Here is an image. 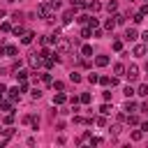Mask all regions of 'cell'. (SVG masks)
<instances>
[{"label":"cell","instance_id":"1","mask_svg":"<svg viewBox=\"0 0 148 148\" xmlns=\"http://www.w3.org/2000/svg\"><path fill=\"white\" fill-rule=\"evenodd\" d=\"M37 14H39V18L51 21V18H53V14H56V7H53L51 2H42V5L37 7Z\"/></svg>","mask_w":148,"mask_h":148},{"label":"cell","instance_id":"46","mask_svg":"<svg viewBox=\"0 0 148 148\" xmlns=\"http://www.w3.org/2000/svg\"><path fill=\"white\" fill-rule=\"evenodd\" d=\"M141 130H143V132H148V120H143V123H141Z\"/></svg>","mask_w":148,"mask_h":148},{"label":"cell","instance_id":"25","mask_svg":"<svg viewBox=\"0 0 148 148\" xmlns=\"http://www.w3.org/2000/svg\"><path fill=\"white\" fill-rule=\"evenodd\" d=\"M113 18H116V25H123L125 23V14H116Z\"/></svg>","mask_w":148,"mask_h":148},{"label":"cell","instance_id":"36","mask_svg":"<svg viewBox=\"0 0 148 148\" xmlns=\"http://www.w3.org/2000/svg\"><path fill=\"white\" fill-rule=\"evenodd\" d=\"M39 97H42V90L35 88V90H32V99H39Z\"/></svg>","mask_w":148,"mask_h":148},{"label":"cell","instance_id":"33","mask_svg":"<svg viewBox=\"0 0 148 148\" xmlns=\"http://www.w3.org/2000/svg\"><path fill=\"white\" fill-rule=\"evenodd\" d=\"M88 81H90V83H97L99 76H97V74H88Z\"/></svg>","mask_w":148,"mask_h":148},{"label":"cell","instance_id":"37","mask_svg":"<svg viewBox=\"0 0 148 148\" xmlns=\"http://www.w3.org/2000/svg\"><path fill=\"white\" fill-rule=\"evenodd\" d=\"M127 123H130V125H136L139 118H136V116H127Z\"/></svg>","mask_w":148,"mask_h":148},{"label":"cell","instance_id":"6","mask_svg":"<svg viewBox=\"0 0 148 148\" xmlns=\"http://www.w3.org/2000/svg\"><path fill=\"white\" fill-rule=\"evenodd\" d=\"M72 18H74V9H67L62 14V23H72Z\"/></svg>","mask_w":148,"mask_h":148},{"label":"cell","instance_id":"22","mask_svg":"<svg viewBox=\"0 0 148 148\" xmlns=\"http://www.w3.org/2000/svg\"><path fill=\"white\" fill-rule=\"evenodd\" d=\"M106 9H109V12H116V9H118V2H116V0H109V2H106Z\"/></svg>","mask_w":148,"mask_h":148},{"label":"cell","instance_id":"39","mask_svg":"<svg viewBox=\"0 0 148 148\" xmlns=\"http://www.w3.org/2000/svg\"><path fill=\"white\" fill-rule=\"evenodd\" d=\"M0 30H2V32H9V30H12V25H9V23H2V25H0Z\"/></svg>","mask_w":148,"mask_h":148},{"label":"cell","instance_id":"16","mask_svg":"<svg viewBox=\"0 0 148 148\" xmlns=\"http://www.w3.org/2000/svg\"><path fill=\"white\" fill-rule=\"evenodd\" d=\"M109 134H111V136H118V134H120V125H118V123L111 125V127H109Z\"/></svg>","mask_w":148,"mask_h":148},{"label":"cell","instance_id":"11","mask_svg":"<svg viewBox=\"0 0 148 148\" xmlns=\"http://www.w3.org/2000/svg\"><path fill=\"white\" fill-rule=\"evenodd\" d=\"M0 109H2L5 113H14V111H12V102H2V99H0Z\"/></svg>","mask_w":148,"mask_h":148},{"label":"cell","instance_id":"43","mask_svg":"<svg viewBox=\"0 0 148 148\" xmlns=\"http://www.w3.org/2000/svg\"><path fill=\"white\" fill-rule=\"evenodd\" d=\"M69 2H72V7H81L83 5V0H69Z\"/></svg>","mask_w":148,"mask_h":148},{"label":"cell","instance_id":"12","mask_svg":"<svg viewBox=\"0 0 148 148\" xmlns=\"http://www.w3.org/2000/svg\"><path fill=\"white\" fill-rule=\"evenodd\" d=\"M136 95H141V97H148V83H141V86H139V90H136Z\"/></svg>","mask_w":148,"mask_h":148},{"label":"cell","instance_id":"8","mask_svg":"<svg viewBox=\"0 0 148 148\" xmlns=\"http://www.w3.org/2000/svg\"><path fill=\"white\" fill-rule=\"evenodd\" d=\"M95 62H97V67H106V65H109V58H106V56H97Z\"/></svg>","mask_w":148,"mask_h":148},{"label":"cell","instance_id":"27","mask_svg":"<svg viewBox=\"0 0 148 148\" xmlns=\"http://www.w3.org/2000/svg\"><path fill=\"white\" fill-rule=\"evenodd\" d=\"M88 25H90V28H97V25H99V21H97L95 16H90V18H88Z\"/></svg>","mask_w":148,"mask_h":148},{"label":"cell","instance_id":"23","mask_svg":"<svg viewBox=\"0 0 148 148\" xmlns=\"http://www.w3.org/2000/svg\"><path fill=\"white\" fill-rule=\"evenodd\" d=\"M69 81H72V83H79V81H81V74H79V72H72V74H69Z\"/></svg>","mask_w":148,"mask_h":148},{"label":"cell","instance_id":"15","mask_svg":"<svg viewBox=\"0 0 148 148\" xmlns=\"http://www.w3.org/2000/svg\"><path fill=\"white\" fill-rule=\"evenodd\" d=\"M7 92H9V97H12V99H18V95H21V88H9Z\"/></svg>","mask_w":148,"mask_h":148},{"label":"cell","instance_id":"5","mask_svg":"<svg viewBox=\"0 0 148 148\" xmlns=\"http://www.w3.org/2000/svg\"><path fill=\"white\" fill-rule=\"evenodd\" d=\"M125 39H127V42H134V39H136V30H134V28H127V30H125Z\"/></svg>","mask_w":148,"mask_h":148},{"label":"cell","instance_id":"35","mask_svg":"<svg viewBox=\"0 0 148 148\" xmlns=\"http://www.w3.org/2000/svg\"><path fill=\"white\" fill-rule=\"evenodd\" d=\"M123 92H125V97H132V95H134V88H130V86H127Z\"/></svg>","mask_w":148,"mask_h":148},{"label":"cell","instance_id":"42","mask_svg":"<svg viewBox=\"0 0 148 148\" xmlns=\"http://www.w3.org/2000/svg\"><path fill=\"white\" fill-rule=\"evenodd\" d=\"M51 5H53L56 9H60V5H62V0H51Z\"/></svg>","mask_w":148,"mask_h":148},{"label":"cell","instance_id":"20","mask_svg":"<svg viewBox=\"0 0 148 148\" xmlns=\"http://www.w3.org/2000/svg\"><path fill=\"white\" fill-rule=\"evenodd\" d=\"M113 72H116V74H125V65H123V62H116V65H113Z\"/></svg>","mask_w":148,"mask_h":148},{"label":"cell","instance_id":"44","mask_svg":"<svg viewBox=\"0 0 148 148\" xmlns=\"http://www.w3.org/2000/svg\"><path fill=\"white\" fill-rule=\"evenodd\" d=\"M139 14H143V16H146V14H148V2H146V5H143V7H141V12H139Z\"/></svg>","mask_w":148,"mask_h":148},{"label":"cell","instance_id":"50","mask_svg":"<svg viewBox=\"0 0 148 148\" xmlns=\"http://www.w3.org/2000/svg\"><path fill=\"white\" fill-rule=\"evenodd\" d=\"M12 2H18V0H12Z\"/></svg>","mask_w":148,"mask_h":148},{"label":"cell","instance_id":"49","mask_svg":"<svg viewBox=\"0 0 148 148\" xmlns=\"http://www.w3.org/2000/svg\"><path fill=\"white\" fill-rule=\"evenodd\" d=\"M146 72H148V62H146Z\"/></svg>","mask_w":148,"mask_h":148},{"label":"cell","instance_id":"38","mask_svg":"<svg viewBox=\"0 0 148 148\" xmlns=\"http://www.w3.org/2000/svg\"><path fill=\"white\" fill-rule=\"evenodd\" d=\"M12 123H14V116L7 113V116H5V125H12Z\"/></svg>","mask_w":148,"mask_h":148},{"label":"cell","instance_id":"48","mask_svg":"<svg viewBox=\"0 0 148 148\" xmlns=\"http://www.w3.org/2000/svg\"><path fill=\"white\" fill-rule=\"evenodd\" d=\"M141 111H148V102H143V104H141Z\"/></svg>","mask_w":148,"mask_h":148},{"label":"cell","instance_id":"26","mask_svg":"<svg viewBox=\"0 0 148 148\" xmlns=\"http://www.w3.org/2000/svg\"><path fill=\"white\" fill-rule=\"evenodd\" d=\"M16 79H18V81H25V79H28V72L18 69V72H16Z\"/></svg>","mask_w":148,"mask_h":148},{"label":"cell","instance_id":"30","mask_svg":"<svg viewBox=\"0 0 148 148\" xmlns=\"http://www.w3.org/2000/svg\"><path fill=\"white\" fill-rule=\"evenodd\" d=\"M99 111H102V113H104V116H109V113H111V111H113V109H111V106H109V104H102V109H99Z\"/></svg>","mask_w":148,"mask_h":148},{"label":"cell","instance_id":"7","mask_svg":"<svg viewBox=\"0 0 148 148\" xmlns=\"http://www.w3.org/2000/svg\"><path fill=\"white\" fill-rule=\"evenodd\" d=\"M32 37H35V32L25 30V32H23V37H21V42H23V44H30V42H32Z\"/></svg>","mask_w":148,"mask_h":148},{"label":"cell","instance_id":"32","mask_svg":"<svg viewBox=\"0 0 148 148\" xmlns=\"http://www.w3.org/2000/svg\"><path fill=\"white\" fill-rule=\"evenodd\" d=\"M12 32H14V35H23V32H25V30H23V28H21V25H16V28H12Z\"/></svg>","mask_w":148,"mask_h":148},{"label":"cell","instance_id":"28","mask_svg":"<svg viewBox=\"0 0 148 148\" xmlns=\"http://www.w3.org/2000/svg\"><path fill=\"white\" fill-rule=\"evenodd\" d=\"M111 46H113V51H123V42H120V39H116Z\"/></svg>","mask_w":148,"mask_h":148},{"label":"cell","instance_id":"13","mask_svg":"<svg viewBox=\"0 0 148 148\" xmlns=\"http://www.w3.org/2000/svg\"><path fill=\"white\" fill-rule=\"evenodd\" d=\"M5 53H7V56H16V53H18V49H16L14 44H9V46H5Z\"/></svg>","mask_w":148,"mask_h":148},{"label":"cell","instance_id":"29","mask_svg":"<svg viewBox=\"0 0 148 148\" xmlns=\"http://www.w3.org/2000/svg\"><path fill=\"white\" fill-rule=\"evenodd\" d=\"M79 102H83V104H88V102H90V92H83V95L79 97Z\"/></svg>","mask_w":148,"mask_h":148},{"label":"cell","instance_id":"40","mask_svg":"<svg viewBox=\"0 0 148 148\" xmlns=\"http://www.w3.org/2000/svg\"><path fill=\"white\" fill-rule=\"evenodd\" d=\"M39 53H42V58H51V51H49V49H42Z\"/></svg>","mask_w":148,"mask_h":148},{"label":"cell","instance_id":"24","mask_svg":"<svg viewBox=\"0 0 148 148\" xmlns=\"http://www.w3.org/2000/svg\"><path fill=\"white\" fill-rule=\"evenodd\" d=\"M95 123H97V125H99V127H106V116H104V113H102V116H99V118H95Z\"/></svg>","mask_w":148,"mask_h":148},{"label":"cell","instance_id":"10","mask_svg":"<svg viewBox=\"0 0 148 148\" xmlns=\"http://www.w3.org/2000/svg\"><path fill=\"white\" fill-rule=\"evenodd\" d=\"M65 102H67V95H62V92H58L53 97V104H65Z\"/></svg>","mask_w":148,"mask_h":148},{"label":"cell","instance_id":"17","mask_svg":"<svg viewBox=\"0 0 148 148\" xmlns=\"http://www.w3.org/2000/svg\"><path fill=\"white\" fill-rule=\"evenodd\" d=\"M143 139V130H134L132 132V141H141Z\"/></svg>","mask_w":148,"mask_h":148},{"label":"cell","instance_id":"41","mask_svg":"<svg viewBox=\"0 0 148 148\" xmlns=\"http://www.w3.org/2000/svg\"><path fill=\"white\" fill-rule=\"evenodd\" d=\"M102 97H104V99L109 102V99H111V90H104V92H102Z\"/></svg>","mask_w":148,"mask_h":148},{"label":"cell","instance_id":"9","mask_svg":"<svg viewBox=\"0 0 148 148\" xmlns=\"http://www.w3.org/2000/svg\"><path fill=\"white\" fill-rule=\"evenodd\" d=\"M86 9H90V12H99V9H102V5H99L97 0H92V2H88V5H86Z\"/></svg>","mask_w":148,"mask_h":148},{"label":"cell","instance_id":"21","mask_svg":"<svg viewBox=\"0 0 148 148\" xmlns=\"http://www.w3.org/2000/svg\"><path fill=\"white\" fill-rule=\"evenodd\" d=\"M125 111H136V104H134L130 97H127V102H125Z\"/></svg>","mask_w":148,"mask_h":148},{"label":"cell","instance_id":"14","mask_svg":"<svg viewBox=\"0 0 148 148\" xmlns=\"http://www.w3.org/2000/svg\"><path fill=\"white\" fill-rule=\"evenodd\" d=\"M146 53V44H136L134 46V56H143Z\"/></svg>","mask_w":148,"mask_h":148},{"label":"cell","instance_id":"19","mask_svg":"<svg viewBox=\"0 0 148 148\" xmlns=\"http://www.w3.org/2000/svg\"><path fill=\"white\" fill-rule=\"evenodd\" d=\"M81 53H83V56H92V46H90V44H83V46H81Z\"/></svg>","mask_w":148,"mask_h":148},{"label":"cell","instance_id":"45","mask_svg":"<svg viewBox=\"0 0 148 148\" xmlns=\"http://www.w3.org/2000/svg\"><path fill=\"white\" fill-rule=\"evenodd\" d=\"M7 92V88H5V83H0V99H2V95Z\"/></svg>","mask_w":148,"mask_h":148},{"label":"cell","instance_id":"31","mask_svg":"<svg viewBox=\"0 0 148 148\" xmlns=\"http://www.w3.org/2000/svg\"><path fill=\"white\" fill-rule=\"evenodd\" d=\"M99 83H102V86H111V79H109V76H99Z\"/></svg>","mask_w":148,"mask_h":148},{"label":"cell","instance_id":"2","mask_svg":"<svg viewBox=\"0 0 148 148\" xmlns=\"http://www.w3.org/2000/svg\"><path fill=\"white\" fill-rule=\"evenodd\" d=\"M72 42L67 39V37H58V42H56V49H58V53H69L72 51Z\"/></svg>","mask_w":148,"mask_h":148},{"label":"cell","instance_id":"4","mask_svg":"<svg viewBox=\"0 0 148 148\" xmlns=\"http://www.w3.org/2000/svg\"><path fill=\"white\" fill-rule=\"evenodd\" d=\"M125 76H127L130 81L139 79V67H136V65H130V67H125Z\"/></svg>","mask_w":148,"mask_h":148},{"label":"cell","instance_id":"34","mask_svg":"<svg viewBox=\"0 0 148 148\" xmlns=\"http://www.w3.org/2000/svg\"><path fill=\"white\" fill-rule=\"evenodd\" d=\"M53 88H56V90H62L65 83H62V81H53Z\"/></svg>","mask_w":148,"mask_h":148},{"label":"cell","instance_id":"51","mask_svg":"<svg viewBox=\"0 0 148 148\" xmlns=\"http://www.w3.org/2000/svg\"><path fill=\"white\" fill-rule=\"evenodd\" d=\"M143 2H148V0H143Z\"/></svg>","mask_w":148,"mask_h":148},{"label":"cell","instance_id":"18","mask_svg":"<svg viewBox=\"0 0 148 148\" xmlns=\"http://www.w3.org/2000/svg\"><path fill=\"white\" fill-rule=\"evenodd\" d=\"M104 28H106V30H113V28H116V18H106V21H104Z\"/></svg>","mask_w":148,"mask_h":148},{"label":"cell","instance_id":"3","mask_svg":"<svg viewBox=\"0 0 148 148\" xmlns=\"http://www.w3.org/2000/svg\"><path fill=\"white\" fill-rule=\"evenodd\" d=\"M42 62H44L42 53H30V56H28V65H30V67H39Z\"/></svg>","mask_w":148,"mask_h":148},{"label":"cell","instance_id":"47","mask_svg":"<svg viewBox=\"0 0 148 148\" xmlns=\"http://www.w3.org/2000/svg\"><path fill=\"white\" fill-rule=\"evenodd\" d=\"M141 39H143V42H146V44H148V30H146V32H143V35H141Z\"/></svg>","mask_w":148,"mask_h":148}]
</instances>
